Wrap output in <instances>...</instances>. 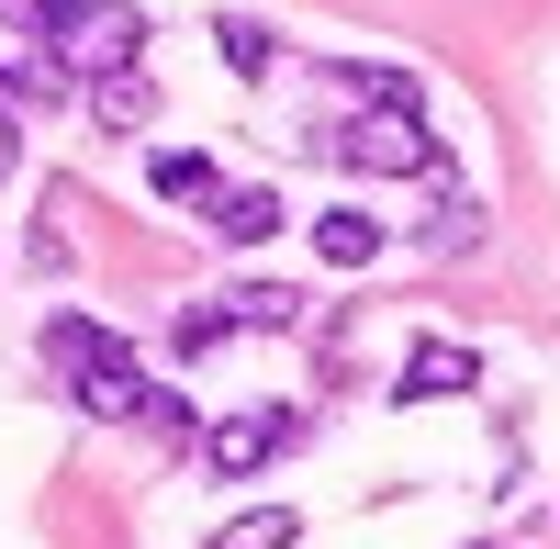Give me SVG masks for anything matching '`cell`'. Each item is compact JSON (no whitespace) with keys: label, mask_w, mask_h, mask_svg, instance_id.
<instances>
[{"label":"cell","mask_w":560,"mask_h":549,"mask_svg":"<svg viewBox=\"0 0 560 549\" xmlns=\"http://www.w3.org/2000/svg\"><path fill=\"white\" fill-rule=\"evenodd\" d=\"M45 359L68 371V404H79V416H102V427L158 416L147 371H135V359H124V337H113V326H90V314H57V326H45Z\"/></svg>","instance_id":"obj_1"},{"label":"cell","mask_w":560,"mask_h":549,"mask_svg":"<svg viewBox=\"0 0 560 549\" xmlns=\"http://www.w3.org/2000/svg\"><path fill=\"white\" fill-rule=\"evenodd\" d=\"M280 326H303V292H280V281H236V292H213V303L179 314L168 348H179V359H213L224 337H280Z\"/></svg>","instance_id":"obj_2"},{"label":"cell","mask_w":560,"mask_h":549,"mask_svg":"<svg viewBox=\"0 0 560 549\" xmlns=\"http://www.w3.org/2000/svg\"><path fill=\"white\" fill-rule=\"evenodd\" d=\"M135 45H147V23H135L124 0H102V12L79 0L68 34L45 45V57H57V79H90V90H102V79H135Z\"/></svg>","instance_id":"obj_3"},{"label":"cell","mask_w":560,"mask_h":549,"mask_svg":"<svg viewBox=\"0 0 560 549\" xmlns=\"http://www.w3.org/2000/svg\"><path fill=\"white\" fill-rule=\"evenodd\" d=\"M325 157H348V168H370V179H404V168H438V135L415 124V113H382V124H337L325 135Z\"/></svg>","instance_id":"obj_4"},{"label":"cell","mask_w":560,"mask_h":549,"mask_svg":"<svg viewBox=\"0 0 560 549\" xmlns=\"http://www.w3.org/2000/svg\"><path fill=\"white\" fill-rule=\"evenodd\" d=\"M292 437H303V416H280V404H247V416H224V427L202 437V460H213L224 482H247V471H269Z\"/></svg>","instance_id":"obj_5"},{"label":"cell","mask_w":560,"mask_h":549,"mask_svg":"<svg viewBox=\"0 0 560 549\" xmlns=\"http://www.w3.org/2000/svg\"><path fill=\"white\" fill-rule=\"evenodd\" d=\"M471 382H482V359L459 348V337H415V348H404V382H393V393H404V404H448V393H471Z\"/></svg>","instance_id":"obj_6"},{"label":"cell","mask_w":560,"mask_h":549,"mask_svg":"<svg viewBox=\"0 0 560 549\" xmlns=\"http://www.w3.org/2000/svg\"><path fill=\"white\" fill-rule=\"evenodd\" d=\"M314 258L325 269H370V258H382V213H325L314 224Z\"/></svg>","instance_id":"obj_7"},{"label":"cell","mask_w":560,"mask_h":549,"mask_svg":"<svg viewBox=\"0 0 560 549\" xmlns=\"http://www.w3.org/2000/svg\"><path fill=\"white\" fill-rule=\"evenodd\" d=\"M147 179H158V202H224V168H213L202 147H168Z\"/></svg>","instance_id":"obj_8"},{"label":"cell","mask_w":560,"mask_h":549,"mask_svg":"<svg viewBox=\"0 0 560 549\" xmlns=\"http://www.w3.org/2000/svg\"><path fill=\"white\" fill-rule=\"evenodd\" d=\"M292 538H303V516H292V505H247V516H224L202 549H292Z\"/></svg>","instance_id":"obj_9"},{"label":"cell","mask_w":560,"mask_h":549,"mask_svg":"<svg viewBox=\"0 0 560 549\" xmlns=\"http://www.w3.org/2000/svg\"><path fill=\"white\" fill-rule=\"evenodd\" d=\"M213 236H224V247L280 236V191H224V202H213Z\"/></svg>","instance_id":"obj_10"},{"label":"cell","mask_w":560,"mask_h":549,"mask_svg":"<svg viewBox=\"0 0 560 549\" xmlns=\"http://www.w3.org/2000/svg\"><path fill=\"white\" fill-rule=\"evenodd\" d=\"M213 45H224V68H236V79H269V68H280V34H269V23H247V12H224V23H213Z\"/></svg>","instance_id":"obj_11"},{"label":"cell","mask_w":560,"mask_h":549,"mask_svg":"<svg viewBox=\"0 0 560 549\" xmlns=\"http://www.w3.org/2000/svg\"><path fill=\"white\" fill-rule=\"evenodd\" d=\"M325 79H337L348 102H382V113H415V79H404V68H370V57H337Z\"/></svg>","instance_id":"obj_12"},{"label":"cell","mask_w":560,"mask_h":549,"mask_svg":"<svg viewBox=\"0 0 560 549\" xmlns=\"http://www.w3.org/2000/svg\"><path fill=\"white\" fill-rule=\"evenodd\" d=\"M68 12H79V0H0V34H34V45H57V34H68Z\"/></svg>","instance_id":"obj_13"},{"label":"cell","mask_w":560,"mask_h":549,"mask_svg":"<svg viewBox=\"0 0 560 549\" xmlns=\"http://www.w3.org/2000/svg\"><path fill=\"white\" fill-rule=\"evenodd\" d=\"M90 113H113V124H135V113H147V79H102V90H90Z\"/></svg>","instance_id":"obj_14"},{"label":"cell","mask_w":560,"mask_h":549,"mask_svg":"<svg viewBox=\"0 0 560 549\" xmlns=\"http://www.w3.org/2000/svg\"><path fill=\"white\" fill-rule=\"evenodd\" d=\"M12 157H23V124H12V113H0V179H12Z\"/></svg>","instance_id":"obj_15"}]
</instances>
